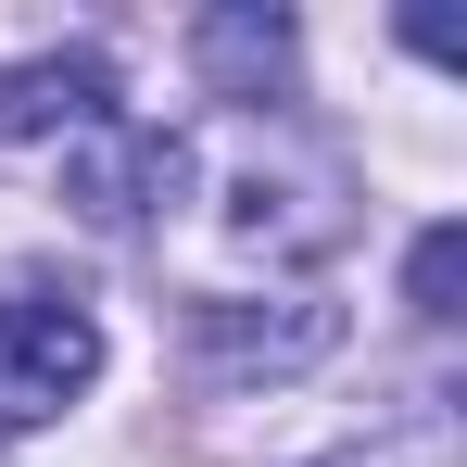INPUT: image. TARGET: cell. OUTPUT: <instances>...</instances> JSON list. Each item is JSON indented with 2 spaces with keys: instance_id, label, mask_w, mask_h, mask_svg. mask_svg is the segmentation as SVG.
<instances>
[{
  "instance_id": "cell-1",
  "label": "cell",
  "mask_w": 467,
  "mask_h": 467,
  "mask_svg": "<svg viewBox=\"0 0 467 467\" xmlns=\"http://www.w3.org/2000/svg\"><path fill=\"white\" fill-rule=\"evenodd\" d=\"M101 379V316L51 278H0V430H38Z\"/></svg>"
},
{
  "instance_id": "cell-5",
  "label": "cell",
  "mask_w": 467,
  "mask_h": 467,
  "mask_svg": "<svg viewBox=\"0 0 467 467\" xmlns=\"http://www.w3.org/2000/svg\"><path fill=\"white\" fill-rule=\"evenodd\" d=\"M215 101H291V13H202L190 26Z\"/></svg>"
},
{
  "instance_id": "cell-3",
  "label": "cell",
  "mask_w": 467,
  "mask_h": 467,
  "mask_svg": "<svg viewBox=\"0 0 467 467\" xmlns=\"http://www.w3.org/2000/svg\"><path fill=\"white\" fill-rule=\"evenodd\" d=\"M328 341H341V316L316 304V291H291V304H190V354L228 367V379H291Z\"/></svg>"
},
{
  "instance_id": "cell-2",
  "label": "cell",
  "mask_w": 467,
  "mask_h": 467,
  "mask_svg": "<svg viewBox=\"0 0 467 467\" xmlns=\"http://www.w3.org/2000/svg\"><path fill=\"white\" fill-rule=\"evenodd\" d=\"M190 190V140H164V127H140V114H101V127H77V152H64V202H77L88 228H152L164 202Z\"/></svg>"
},
{
  "instance_id": "cell-6",
  "label": "cell",
  "mask_w": 467,
  "mask_h": 467,
  "mask_svg": "<svg viewBox=\"0 0 467 467\" xmlns=\"http://www.w3.org/2000/svg\"><path fill=\"white\" fill-rule=\"evenodd\" d=\"M455 253H467L455 228H430V240H417V265H404V291H417V316H455Z\"/></svg>"
},
{
  "instance_id": "cell-4",
  "label": "cell",
  "mask_w": 467,
  "mask_h": 467,
  "mask_svg": "<svg viewBox=\"0 0 467 467\" xmlns=\"http://www.w3.org/2000/svg\"><path fill=\"white\" fill-rule=\"evenodd\" d=\"M114 114V64L101 51H38V64H0V140H77Z\"/></svg>"
}]
</instances>
